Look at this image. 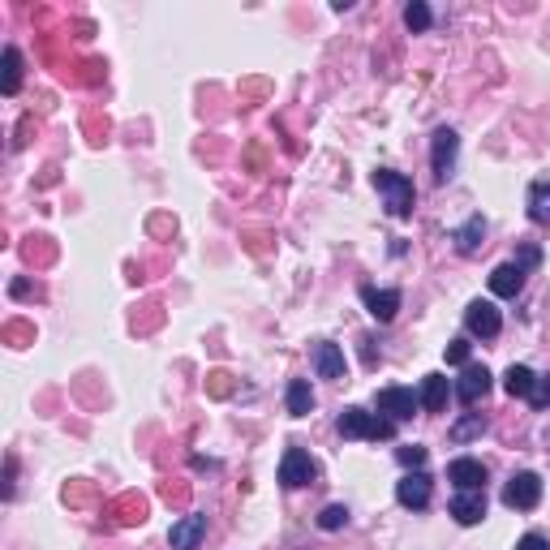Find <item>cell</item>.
Here are the masks:
<instances>
[{
  "instance_id": "cell-1",
  "label": "cell",
  "mask_w": 550,
  "mask_h": 550,
  "mask_svg": "<svg viewBox=\"0 0 550 550\" xmlns=\"http://www.w3.org/2000/svg\"><path fill=\"white\" fill-rule=\"evenodd\" d=\"M374 190L387 198V211L395 219H409L412 216V202H417V190H412V181L404 173H392V168H378L374 173Z\"/></svg>"
},
{
  "instance_id": "cell-2",
  "label": "cell",
  "mask_w": 550,
  "mask_h": 550,
  "mask_svg": "<svg viewBox=\"0 0 550 550\" xmlns=\"http://www.w3.org/2000/svg\"><path fill=\"white\" fill-rule=\"evenodd\" d=\"M340 434L344 439H392L395 434V421H387V417H374V412L366 409H344V417H340Z\"/></svg>"
},
{
  "instance_id": "cell-3",
  "label": "cell",
  "mask_w": 550,
  "mask_h": 550,
  "mask_svg": "<svg viewBox=\"0 0 550 550\" xmlns=\"http://www.w3.org/2000/svg\"><path fill=\"white\" fill-rule=\"evenodd\" d=\"M503 503H508L511 511H533L537 503H542V477L537 473H516L508 486H503Z\"/></svg>"
},
{
  "instance_id": "cell-4",
  "label": "cell",
  "mask_w": 550,
  "mask_h": 550,
  "mask_svg": "<svg viewBox=\"0 0 550 550\" xmlns=\"http://www.w3.org/2000/svg\"><path fill=\"white\" fill-rule=\"evenodd\" d=\"M456 155H460V138H456V129H439L430 142V164H434V181H452L456 173Z\"/></svg>"
},
{
  "instance_id": "cell-5",
  "label": "cell",
  "mask_w": 550,
  "mask_h": 550,
  "mask_svg": "<svg viewBox=\"0 0 550 550\" xmlns=\"http://www.w3.org/2000/svg\"><path fill=\"white\" fill-rule=\"evenodd\" d=\"M374 404H378V412H383L387 421H409L412 412L421 409V395H412L409 387H383Z\"/></svg>"
},
{
  "instance_id": "cell-6",
  "label": "cell",
  "mask_w": 550,
  "mask_h": 550,
  "mask_svg": "<svg viewBox=\"0 0 550 550\" xmlns=\"http://www.w3.org/2000/svg\"><path fill=\"white\" fill-rule=\"evenodd\" d=\"M315 460H310V452H301V448H288L284 452V460H279V482L288 486V491H297V486H310L315 482Z\"/></svg>"
},
{
  "instance_id": "cell-7",
  "label": "cell",
  "mask_w": 550,
  "mask_h": 550,
  "mask_svg": "<svg viewBox=\"0 0 550 550\" xmlns=\"http://www.w3.org/2000/svg\"><path fill=\"white\" fill-rule=\"evenodd\" d=\"M395 499H400V508H412V511H421L426 503H430V477L421 469H412L404 473L400 482H395Z\"/></svg>"
},
{
  "instance_id": "cell-8",
  "label": "cell",
  "mask_w": 550,
  "mask_h": 550,
  "mask_svg": "<svg viewBox=\"0 0 550 550\" xmlns=\"http://www.w3.org/2000/svg\"><path fill=\"white\" fill-rule=\"evenodd\" d=\"M465 327H469L473 335H482V340H494L499 327H503V318L494 310V301H473L469 310H465Z\"/></svg>"
},
{
  "instance_id": "cell-9",
  "label": "cell",
  "mask_w": 550,
  "mask_h": 550,
  "mask_svg": "<svg viewBox=\"0 0 550 550\" xmlns=\"http://www.w3.org/2000/svg\"><path fill=\"white\" fill-rule=\"evenodd\" d=\"M486 392H491V370L486 366H465V374L456 378L460 404H477V400H486Z\"/></svg>"
},
{
  "instance_id": "cell-10",
  "label": "cell",
  "mask_w": 550,
  "mask_h": 550,
  "mask_svg": "<svg viewBox=\"0 0 550 550\" xmlns=\"http://www.w3.org/2000/svg\"><path fill=\"white\" fill-rule=\"evenodd\" d=\"M202 537H207V516H181L173 525V533H168L173 550H198Z\"/></svg>"
},
{
  "instance_id": "cell-11",
  "label": "cell",
  "mask_w": 550,
  "mask_h": 550,
  "mask_svg": "<svg viewBox=\"0 0 550 550\" xmlns=\"http://www.w3.org/2000/svg\"><path fill=\"white\" fill-rule=\"evenodd\" d=\"M456 525H482L486 520V491H460L452 499Z\"/></svg>"
},
{
  "instance_id": "cell-12",
  "label": "cell",
  "mask_w": 550,
  "mask_h": 550,
  "mask_svg": "<svg viewBox=\"0 0 550 550\" xmlns=\"http://www.w3.org/2000/svg\"><path fill=\"white\" fill-rule=\"evenodd\" d=\"M448 477H452L460 491H486V465H482V460H473V456H460V460H452Z\"/></svg>"
},
{
  "instance_id": "cell-13",
  "label": "cell",
  "mask_w": 550,
  "mask_h": 550,
  "mask_svg": "<svg viewBox=\"0 0 550 550\" xmlns=\"http://www.w3.org/2000/svg\"><path fill=\"white\" fill-rule=\"evenodd\" d=\"M361 301L378 323H392L395 310H400V293L395 288H361Z\"/></svg>"
},
{
  "instance_id": "cell-14",
  "label": "cell",
  "mask_w": 550,
  "mask_h": 550,
  "mask_svg": "<svg viewBox=\"0 0 550 550\" xmlns=\"http://www.w3.org/2000/svg\"><path fill=\"white\" fill-rule=\"evenodd\" d=\"M315 370H318V378H344V353H340V344L318 340L315 344Z\"/></svg>"
},
{
  "instance_id": "cell-15",
  "label": "cell",
  "mask_w": 550,
  "mask_h": 550,
  "mask_svg": "<svg viewBox=\"0 0 550 550\" xmlns=\"http://www.w3.org/2000/svg\"><path fill=\"white\" fill-rule=\"evenodd\" d=\"M525 288V271L516 267V262H503V267H494L491 271V293L494 297H516Z\"/></svg>"
},
{
  "instance_id": "cell-16",
  "label": "cell",
  "mask_w": 550,
  "mask_h": 550,
  "mask_svg": "<svg viewBox=\"0 0 550 550\" xmlns=\"http://www.w3.org/2000/svg\"><path fill=\"white\" fill-rule=\"evenodd\" d=\"M452 241H456V250H460V254H477V250H482V241H486V219L473 216L465 228H456Z\"/></svg>"
},
{
  "instance_id": "cell-17",
  "label": "cell",
  "mask_w": 550,
  "mask_h": 550,
  "mask_svg": "<svg viewBox=\"0 0 550 550\" xmlns=\"http://www.w3.org/2000/svg\"><path fill=\"white\" fill-rule=\"evenodd\" d=\"M533 383H537V374H533L529 366H508V374H503V392L520 395V400H529Z\"/></svg>"
},
{
  "instance_id": "cell-18",
  "label": "cell",
  "mask_w": 550,
  "mask_h": 550,
  "mask_svg": "<svg viewBox=\"0 0 550 550\" xmlns=\"http://www.w3.org/2000/svg\"><path fill=\"white\" fill-rule=\"evenodd\" d=\"M448 404V378L443 374H426V383H421V409L439 412Z\"/></svg>"
},
{
  "instance_id": "cell-19",
  "label": "cell",
  "mask_w": 550,
  "mask_h": 550,
  "mask_svg": "<svg viewBox=\"0 0 550 550\" xmlns=\"http://www.w3.org/2000/svg\"><path fill=\"white\" fill-rule=\"evenodd\" d=\"M529 219L533 224H550V181H533L529 185Z\"/></svg>"
},
{
  "instance_id": "cell-20",
  "label": "cell",
  "mask_w": 550,
  "mask_h": 550,
  "mask_svg": "<svg viewBox=\"0 0 550 550\" xmlns=\"http://www.w3.org/2000/svg\"><path fill=\"white\" fill-rule=\"evenodd\" d=\"M310 409H315L310 383H306V378H293V383H288V412H293V417H306Z\"/></svg>"
},
{
  "instance_id": "cell-21",
  "label": "cell",
  "mask_w": 550,
  "mask_h": 550,
  "mask_svg": "<svg viewBox=\"0 0 550 550\" xmlns=\"http://www.w3.org/2000/svg\"><path fill=\"white\" fill-rule=\"evenodd\" d=\"M18 86H22V52L18 48H4V82H0V91L18 95Z\"/></svg>"
},
{
  "instance_id": "cell-22",
  "label": "cell",
  "mask_w": 550,
  "mask_h": 550,
  "mask_svg": "<svg viewBox=\"0 0 550 550\" xmlns=\"http://www.w3.org/2000/svg\"><path fill=\"white\" fill-rule=\"evenodd\" d=\"M482 430H486V417H482V412H469V417H460L452 426V439L456 443H469V439H477Z\"/></svg>"
},
{
  "instance_id": "cell-23",
  "label": "cell",
  "mask_w": 550,
  "mask_h": 550,
  "mask_svg": "<svg viewBox=\"0 0 550 550\" xmlns=\"http://www.w3.org/2000/svg\"><path fill=\"white\" fill-rule=\"evenodd\" d=\"M344 525H349V508L344 503H327V508L318 511V529L335 533V529H344Z\"/></svg>"
},
{
  "instance_id": "cell-24",
  "label": "cell",
  "mask_w": 550,
  "mask_h": 550,
  "mask_svg": "<svg viewBox=\"0 0 550 550\" xmlns=\"http://www.w3.org/2000/svg\"><path fill=\"white\" fill-rule=\"evenodd\" d=\"M404 26H409V31H417V35H421V31L430 26V4H426V0H412L409 9H404Z\"/></svg>"
},
{
  "instance_id": "cell-25",
  "label": "cell",
  "mask_w": 550,
  "mask_h": 550,
  "mask_svg": "<svg viewBox=\"0 0 550 550\" xmlns=\"http://www.w3.org/2000/svg\"><path fill=\"white\" fill-rule=\"evenodd\" d=\"M395 456H400V465H404V469H421V465H426V448H417V443L395 448Z\"/></svg>"
},
{
  "instance_id": "cell-26",
  "label": "cell",
  "mask_w": 550,
  "mask_h": 550,
  "mask_svg": "<svg viewBox=\"0 0 550 550\" xmlns=\"http://www.w3.org/2000/svg\"><path fill=\"white\" fill-rule=\"evenodd\" d=\"M529 404H533V409H546V404H550V378H537V383H533Z\"/></svg>"
},
{
  "instance_id": "cell-27",
  "label": "cell",
  "mask_w": 550,
  "mask_h": 550,
  "mask_svg": "<svg viewBox=\"0 0 550 550\" xmlns=\"http://www.w3.org/2000/svg\"><path fill=\"white\" fill-rule=\"evenodd\" d=\"M448 361L452 366H469V340H452L448 344Z\"/></svg>"
},
{
  "instance_id": "cell-28",
  "label": "cell",
  "mask_w": 550,
  "mask_h": 550,
  "mask_svg": "<svg viewBox=\"0 0 550 550\" xmlns=\"http://www.w3.org/2000/svg\"><path fill=\"white\" fill-rule=\"evenodd\" d=\"M516 550H550V542L542 537V533H525V537L516 542Z\"/></svg>"
},
{
  "instance_id": "cell-29",
  "label": "cell",
  "mask_w": 550,
  "mask_h": 550,
  "mask_svg": "<svg viewBox=\"0 0 550 550\" xmlns=\"http://www.w3.org/2000/svg\"><path fill=\"white\" fill-rule=\"evenodd\" d=\"M13 473H18V465L4 460V494H13Z\"/></svg>"
}]
</instances>
